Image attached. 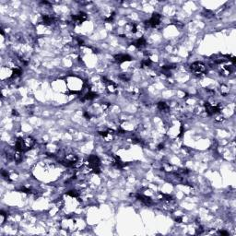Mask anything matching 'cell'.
<instances>
[{
    "mask_svg": "<svg viewBox=\"0 0 236 236\" xmlns=\"http://www.w3.org/2000/svg\"><path fill=\"white\" fill-rule=\"evenodd\" d=\"M191 70L192 72L197 75V76H202V75H205L208 72V67L206 64H204L203 62H195L193 63L191 67Z\"/></svg>",
    "mask_w": 236,
    "mask_h": 236,
    "instance_id": "cell-1",
    "label": "cell"
},
{
    "mask_svg": "<svg viewBox=\"0 0 236 236\" xmlns=\"http://www.w3.org/2000/svg\"><path fill=\"white\" fill-rule=\"evenodd\" d=\"M160 20H162V15H160L159 13H153L151 18L149 20L145 21L144 25L145 27H151V28H156L157 26L160 24Z\"/></svg>",
    "mask_w": 236,
    "mask_h": 236,
    "instance_id": "cell-2",
    "label": "cell"
},
{
    "mask_svg": "<svg viewBox=\"0 0 236 236\" xmlns=\"http://www.w3.org/2000/svg\"><path fill=\"white\" fill-rule=\"evenodd\" d=\"M72 21H73V23L74 24H81L83 23L85 20H87L88 19V16L87 14H86L85 12H79L78 14H75V15H72Z\"/></svg>",
    "mask_w": 236,
    "mask_h": 236,
    "instance_id": "cell-3",
    "label": "cell"
},
{
    "mask_svg": "<svg viewBox=\"0 0 236 236\" xmlns=\"http://www.w3.org/2000/svg\"><path fill=\"white\" fill-rule=\"evenodd\" d=\"M57 19L55 16H53L51 14H44L42 15V23L45 25V26H51L53 24Z\"/></svg>",
    "mask_w": 236,
    "mask_h": 236,
    "instance_id": "cell-4",
    "label": "cell"
},
{
    "mask_svg": "<svg viewBox=\"0 0 236 236\" xmlns=\"http://www.w3.org/2000/svg\"><path fill=\"white\" fill-rule=\"evenodd\" d=\"M103 84H105V87L110 93H115L117 90L116 84L114 81H112V80H109L105 77H103Z\"/></svg>",
    "mask_w": 236,
    "mask_h": 236,
    "instance_id": "cell-5",
    "label": "cell"
},
{
    "mask_svg": "<svg viewBox=\"0 0 236 236\" xmlns=\"http://www.w3.org/2000/svg\"><path fill=\"white\" fill-rule=\"evenodd\" d=\"M136 198L137 200L140 201L142 204L146 206H151L153 204V200L151 199V196H145V195H140V194H137L136 195Z\"/></svg>",
    "mask_w": 236,
    "mask_h": 236,
    "instance_id": "cell-6",
    "label": "cell"
},
{
    "mask_svg": "<svg viewBox=\"0 0 236 236\" xmlns=\"http://www.w3.org/2000/svg\"><path fill=\"white\" fill-rule=\"evenodd\" d=\"M131 60H132V57L128 55H125V53H120V55L115 56V61L117 64H122L124 62H128Z\"/></svg>",
    "mask_w": 236,
    "mask_h": 236,
    "instance_id": "cell-7",
    "label": "cell"
},
{
    "mask_svg": "<svg viewBox=\"0 0 236 236\" xmlns=\"http://www.w3.org/2000/svg\"><path fill=\"white\" fill-rule=\"evenodd\" d=\"M23 139H24V145H25L26 151H28L29 149H31L36 143L35 139L33 137H26Z\"/></svg>",
    "mask_w": 236,
    "mask_h": 236,
    "instance_id": "cell-8",
    "label": "cell"
},
{
    "mask_svg": "<svg viewBox=\"0 0 236 236\" xmlns=\"http://www.w3.org/2000/svg\"><path fill=\"white\" fill-rule=\"evenodd\" d=\"M132 44L134 46H136L137 49H141V48H144L147 45V41L145 38H143V37H139V38H137Z\"/></svg>",
    "mask_w": 236,
    "mask_h": 236,
    "instance_id": "cell-9",
    "label": "cell"
},
{
    "mask_svg": "<svg viewBox=\"0 0 236 236\" xmlns=\"http://www.w3.org/2000/svg\"><path fill=\"white\" fill-rule=\"evenodd\" d=\"M97 96H98V94L95 92H93V90H89V92L82 97V101H92V100H94Z\"/></svg>",
    "mask_w": 236,
    "mask_h": 236,
    "instance_id": "cell-10",
    "label": "cell"
},
{
    "mask_svg": "<svg viewBox=\"0 0 236 236\" xmlns=\"http://www.w3.org/2000/svg\"><path fill=\"white\" fill-rule=\"evenodd\" d=\"M157 107L160 111L162 112H169L170 111V106L167 103H165V101H160L157 104Z\"/></svg>",
    "mask_w": 236,
    "mask_h": 236,
    "instance_id": "cell-11",
    "label": "cell"
},
{
    "mask_svg": "<svg viewBox=\"0 0 236 236\" xmlns=\"http://www.w3.org/2000/svg\"><path fill=\"white\" fill-rule=\"evenodd\" d=\"M21 75H22V70L19 67H15L12 70V75H11V78H19Z\"/></svg>",
    "mask_w": 236,
    "mask_h": 236,
    "instance_id": "cell-12",
    "label": "cell"
},
{
    "mask_svg": "<svg viewBox=\"0 0 236 236\" xmlns=\"http://www.w3.org/2000/svg\"><path fill=\"white\" fill-rule=\"evenodd\" d=\"M67 195L68 196H70L72 198H77V199H79V196H80V194H79V192L76 189H72V190H69L67 193Z\"/></svg>",
    "mask_w": 236,
    "mask_h": 236,
    "instance_id": "cell-13",
    "label": "cell"
},
{
    "mask_svg": "<svg viewBox=\"0 0 236 236\" xmlns=\"http://www.w3.org/2000/svg\"><path fill=\"white\" fill-rule=\"evenodd\" d=\"M151 63H152L151 60L149 57L145 58V59H143V60L141 61V67L142 68H148V67H151Z\"/></svg>",
    "mask_w": 236,
    "mask_h": 236,
    "instance_id": "cell-14",
    "label": "cell"
},
{
    "mask_svg": "<svg viewBox=\"0 0 236 236\" xmlns=\"http://www.w3.org/2000/svg\"><path fill=\"white\" fill-rule=\"evenodd\" d=\"M130 78H131L130 75L128 73H123L119 76V78L122 79V80H124V81H128V80L130 79Z\"/></svg>",
    "mask_w": 236,
    "mask_h": 236,
    "instance_id": "cell-15",
    "label": "cell"
},
{
    "mask_svg": "<svg viewBox=\"0 0 236 236\" xmlns=\"http://www.w3.org/2000/svg\"><path fill=\"white\" fill-rule=\"evenodd\" d=\"M221 92L223 96H226L228 93H229V89L227 86L225 85H221Z\"/></svg>",
    "mask_w": 236,
    "mask_h": 236,
    "instance_id": "cell-16",
    "label": "cell"
},
{
    "mask_svg": "<svg viewBox=\"0 0 236 236\" xmlns=\"http://www.w3.org/2000/svg\"><path fill=\"white\" fill-rule=\"evenodd\" d=\"M115 17V12H112L108 15V17L105 18V21L106 22H111V21L114 20Z\"/></svg>",
    "mask_w": 236,
    "mask_h": 236,
    "instance_id": "cell-17",
    "label": "cell"
},
{
    "mask_svg": "<svg viewBox=\"0 0 236 236\" xmlns=\"http://www.w3.org/2000/svg\"><path fill=\"white\" fill-rule=\"evenodd\" d=\"M224 120V117L222 115H218L216 118H215V121L216 122H222Z\"/></svg>",
    "mask_w": 236,
    "mask_h": 236,
    "instance_id": "cell-18",
    "label": "cell"
},
{
    "mask_svg": "<svg viewBox=\"0 0 236 236\" xmlns=\"http://www.w3.org/2000/svg\"><path fill=\"white\" fill-rule=\"evenodd\" d=\"M219 235H229V233L226 232V230H221V232H219Z\"/></svg>",
    "mask_w": 236,
    "mask_h": 236,
    "instance_id": "cell-19",
    "label": "cell"
},
{
    "mask_svg": "<svg viewBox=\"0 0 236 236\" xmlns=\"http://www.w3.org/2000/svg\"><path fill=\"white\" fill-rule=\"evenodd\" d=\"M163 148H164V144L160 143V144L158 145V149H159V151H162V149H163Z\"/></svg>",
    "mask_w": 236,
    "mask_h": 236,
    "instance_id": "cell-20",
    "label": "cell"
},
{
    "mask_svg": "<svg viewBox=\"0 0 236 236\" xmlns=\"http://www.w3.org/2000/svg\"><path fill=\"white\" fill-rule=\"evenodd\" d=\"M12 115H13L14 116H19V115L17 110H12Z\"/></svg>",
    "mask_w": 236,
    "mask_h": 236,
    "instance_id": "cell-21",
    "label": "cell"
}]
</instances>
